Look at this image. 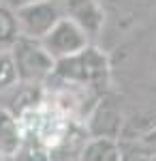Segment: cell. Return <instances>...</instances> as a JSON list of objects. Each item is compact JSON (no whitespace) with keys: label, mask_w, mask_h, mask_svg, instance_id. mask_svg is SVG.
I'll use <instances>...</instances> for the list:
<instances>
[{"label":"cell","mask_w":156,"mask_h":161,"mask_svg":"<svg viewBox=\"0 0 156 161\" xmlns=\"http://www.w3.org/2000/svg\"><path fill=\"white\" fill-rule=\"evenodd\" d=\"M15 82H17V71H15L11 50H0V90L9 88Z\"/></svg>","instance_id":"obj_12"},{"label":"cell","mask_w":156,"mask_h":161,"mask_svg":"<svg viewBox=\"0 0 156 161\" xmlns=\"http://www.w3.org/2000/svg\"><path fill=\"white\" fill-rule=\"evenodd\" d=\"M0 159H2V157H0Z\"/></svg>","instance_id":"obj_16"},{"label":"cell","mask_w":156,"mask_h":161,"mask_svg":"<svg viewBox=\"0 0 156 161\" xmlns=\"http://www.w3.org/2000/svg\"><path fill=\"white\" fill-rule=\"evenodd\" d=\"M30 2H36V0H0V4L11 9V11H17V9H22V7L30 4Z\"/></svg>","instance_id":"obj_15"},{"label":"cell","mask_w":156,"mask_h":161,"mask_svg":"<svg viewBox=\"0 0 156 161\" xmlns=\"http://www.w3.org/2000/svg\"><path fill=\"white\" fill-rule=\"evenodd\" d=\"M43 92H45V84H28L17 80L9 88L0 90V108L11 112L13 116H19L22 112L43 99Z\"/></svg>","instance_id":"obj_6"},{"label":"cell","mask_w":156,"mask_h":161,"mask_svg":"<svg viewBox=\"0 0 156 161\" xmlns=\"http://www.w3.org/2000/svg\"><path fill=\"white\" fill-rule=\"evenodd\" d=\"M19 37L15 11L0 4V50H11L13 41Z\"/></svg>","instance_id":"obj_10"},{"label":"cell","mask_w":156,"mask_h":161,"mask_svg":"<svg viewBox=\"0 0 156 161\" xmlns=\"http://www.w3.org/2000/svg\"><path fill=\"white\" fill-rule=\"evenodd\" d=\"M122 148L116 140L109 137H90L86 142L79 161H120Z\"/></svg>","instance_id":"obj_9"},{"label":"cell","mask_w":156,"mask_h":161,"mask_svg":"<svg viewBox=\"0 0 156 161\" xmlns=\"http://www.w3.org/2000/svg\"><path fill=\"white\" fill-rule=\"evenodd\" d=\"M84 127L90 137H109L118 140L122 131V114L120 108L111 97H98L92 112L84 120Z\"/></svg>","instance_id":"obj_5"},{"label":"cell","mask_w":156,"mask_h":161,"mask_svg":"<svg viewBox=\"0 0 156 161\" xmlns=\"http://www.w3.org/2000/svg\"><path fill=\"white\" fill-rule=\"evenodd\" d=\"M15 161H49V150L43 148L32 140H22L17 153L13 155Z\"/></svg>","instance_id":"obj_11"},{"label":"cell","mask_w":156,"mask_h":161,"mask_svg":"<svg viewBox=\"0 0 156 161\" xmlns=\"http://www.w3.org/2000/svg\"><path fill=\"white\" fill-rule=\"evenodd\" d=\"M120 161H156V153L143 148V146H137V148L128 150V153H122Z\"/></svg>","instance_id":"obj_13"},{"label":"cell","mask_w":156,"mask_h":161,"mask_svg":"<svg viewBox=\"0 0 156 161\" xmlns=\"http://www.w3.org/2000/svg\"><path fill=\"white\" fill-rule=\"evenodd\" d=\"M11 56L15 62V71H17L19 82L45 84L54 73L56 60L49 56V52L43 47V43L39 39L19 35L11 45Z\"/></svg>","instance_id":"obj_2"},{"label":"cell","mask_w":156,"mask_h":161,"mask_svg":"<svg viewBox=\"0 0 156 161\" xmlns=\"http://www.w3.org/2000/svg\"><path fill=\"white\" fill-rule=\"evenodd\" d=\"M22 127L17 116L0 108V157H13L22 144Z\"/></svg>","instance_id":"obj_8"},{"label":"cell","mask_w":156,"mask_h":161,"mask_svg":"<svg viewBox=\"0 0 156 161\" xmlns=\"http://www.w3.org/2000/svg\"><path fill=\"white\" fill-rule=\"evenodd\" d=\"M66 17L84 28L88 37H94L103 24V11L98 9L94 0H64Z\"/></svg>","instance_id":"obj_7"},{"label":"cell","mask_w":156,"mask_h":161,"mask_svg":"<svg viewBox=\"0 0 156 161\" xmlns=\"http://www.w3.org/2000/svg\"><path fill=\"white\" fill-rule=\"evenodd\" d=\"M51 77L101 92V88H105L109 80V60L101 50L86 45L77 54L56 60Z\"/></svg>","instance_id":"obj_1"},{"label":"cell","mask_w":156,"mask_h":161,"mask_svg":"<svg viewBox=\"0 0 156 161\" xmlns=\"http://www.w3.org/2000/svg\"><path fill=\"white\" fill-rule=\"evenodd\" d=\"M139 146H143V148L154 150V153H156V127H152L150 131H145L143 136H141V142H139Z\"/></svg>","instance_id":"obj_14"},{"label":"cell","mask_w":156,"mask_h":161,"mask_svg":"<svg viewBox=\"0 0 156 161\" xmlns=\"http://www.w3.org/2000/svg\"><path fill=\"white\" fill-rule=\"evenodd\" d=\"M60 17H62L60 7L54 0H36V2H30V4L15 11L19 35L30 39H39V41L54 28V24Z\"/></svg>","instance_id":"obj_3"},{"label":"cell","mask_w":156,"mask_h":161,"mask_svg":"<svg viewBox=\"0 0 156 161\" xmlns=\"http://www.w3.org/2000/svg\"><path fill=\"white\" fill-rule=\"evenodd\" d=\"M43 47L49 52L54 60H60L66 56H73L79 50L88 45V35L79 24H75L71 17H60L54 28L49 30L45 37L41 39Z\"/></svg>","instance_id":"obj_4"}]
</instances>
